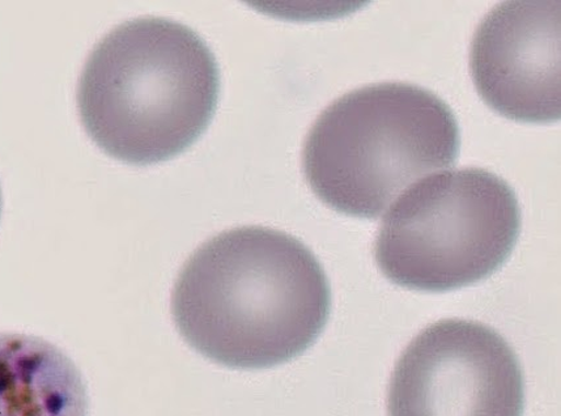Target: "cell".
Segmentation results:
<instances>
[{"label": "cell", "mask_w": 561, "mask_h": 416, "mask_svg": "<svg viewBox=\"0 0 561 416\" xmlns=\"http://www.w3.org/2000/svg\"><path fill=\"white\" fill-rule=\"evenodd\" d=\"M331 292L314 254L290 234L242 227L208 240L175 281L187 345L214 363L265 369L300 357L328 324Z\"/></svg>", "instance_id": "obj_1"}, {"label": "cell", "mask_w": 561, "mask_h": 416, "mask_svg": "<svg viewBox=\"0 0 561 416\" xmlns=\"http://www.w3.org/2000/svg\"><path fill=\"white\" fill-rule=\"evenodd\" d=\"M218 65L186 25L140 18L91 53L79 80L81 123L100 149L126 163L179 155L206 130L218 103Z\"/></svg>", "instance_id": "obj_2"}, {"label": "cell", "mask_w": 561, "mask_h": 416, "mask_svg": "<svg viewBox=\"0 0 561 416\" xmlns=\"http://www.w3.org/2000/svg\"><path fill=\"white\" fill-rule=\"evenodd\" d=\"M459 129L440 97L414 84L363 86L317 118L304 146V173L333 210L376 219L425 174L456 163Z\"/></svg>", "instance_id": "obj_3"}, {"label": "cell", "mask_w": 561, "mask_h": 416, "mask_svg": "<svg viewBox=\"0 0 561 416\" xmlns=\"http://www.w3.org/2000/svg\"><path fill=\"white\" fill-rule=\"evenodd\" d=\"M519 231L522 210L512 187L481 167H463L405 192L382 220L375 256L398 286L451 291L503 266Z\"/></svg>", "instance_id": "obj_4"}, {"label": "cell", "mask_w": 561, "mask_h": 416, "mask_svg": "<svg viewBox=\"0 0 561 416\" xmlns=\"http://www.w3.org/2000/svg\"><path fill=\"white\" fill-rule=\"evenodd\" d=\"M524 374L512 347L476 321L444 320L405 348L389 416H523Z\"/></svg>", "instance_id": "obj_5"}, {"label": "cell", "mask_w": 561, "mask_h": 416, "mask_svg": "<svg viewBox=\"0 0 561 416\" xmlns=\"http://www.w3.org/2000/svg\"><path fill=\"white\" fill-rule=\"evenodd\" d=\"M560 12L559 0H511L479 24L472 79L502 116L536 124L560 118Z\"/></svg>", "instance_id": "obj_6"}, {"label": "cell", "mask_w": 561, "mask_h": 416, "mask_svg": "<svg viewBox=\"0 0 561 416\" xmlns=\"http://www.w3.org/2000/svg\"><path fill=\"white\" fill-rule=\"evenodd\" d=\"M78 367L57 346L25 334H0V416H88Z\"/></svg>", "instance_id": "obj_7"}, {"label": "cell", "mask_w": 561, "mask_h": 416, "mask_svg": "<svg viewBox=\"0 0 561 416\" xmlns=\"http://www.w3.org/2000/svg\"><path fill=\"white\" fill-rule=\"evenodd\" d=\"M0 212H2V194H0Z\"/></svg>", "instance_id": "obj_8"}]
</instances>
